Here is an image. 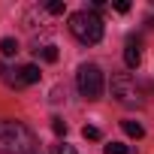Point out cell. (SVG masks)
<instances>
[{"label":"cell","mask_w":154,"mask_h":154,"mask_svg":"<svg viewBox=\"0 0 154 154\" xmlns=\"http://www.w3.org/2000/svg\"><path fill=\"white\" fill-rule=\"evenodd\" d=\"M57 57H60V51H57L54 45H45V48H42V60H48V63H54Z\"/></svg>","instance_id":"8fae6325"},{"label":"cell","mask_w":154,"mask_h":154,"mask_svg":"<svg viewBox=\"0 0 154 154\" xmlns=\"http://www.w3.org/2000/svg\"><path fill=\"white\" fill-rule=\"evenodd\" d=\"M0 154H39L30 127L21 121H0Z\"/></svg>","instance_id":"6da1fadb"},{"label":"cell","mask_w":154,"mask_h":154,"mask_svg":"<svg viewBox=\"0 0 154 154\" xmlns=\"http://www.w3.org/2000/svg\"><path fill=\"white\" fill-rule=\"evenodd\" d=\"M112 97H115L121 106H145V94H142L139 82L133 79L130 72L112 75Z\"/></svg>","instance_id":"3957f363"},{"label":"cell","mask_w":154,"mask_h":154,"mask_svg":"<svg viewBox=\"0 0 154 154\" xmlns=\"http://www.w3.org/2000/svg\"><path fill=\"white\" fill-rule=\"evenodd\" d=\"M75 85H79V94L85 100H97L103 94V69L97 63H82L75 72Z\"/></svg>","instance_id":"277c9868"},{"label":"cell","mask_w":154,"mask_h":154,"mask_svg":"<svg viewBox=\"0 0 154 154\" xmlns=\"http://www.w3.org/2000/svg\"><path fill=\"white\" fill-rule=\"evenodd\" d=\"M69 33L82 45H97L103 39V18L94 9H79L69 15Z\"/></svg>","instance_id":"7a4b0ae2"},{"label":"cell","mask_w":154,"mask_h":154,"mask_svg":"<svg viewBox=\"0 0 154 154\" xmlns=\"http://www.w3.org/2000/svg\"><path fill=\"white\" fill-rule=\"evenodd\" d=\"M0 51H3L6 57H12V54L18 51V42H15L12 36H6V39H0Z\"/></svg>","instance_id":"9c48e42d"},{"label":"cell","mask_w":154,"mask_h":154,"mask_svg":"<svg viewBox=\"0 0 154 154\" xmlns=\"http://www.w3.org/2000/svg\"><path fill=\"white\" fill-rule=\"evenodd\" d=\"M51 130H54L57 136H63V133H66V124H63L60 118H51Z\"/></svg>","instance_id":"4fadbf2b"},{"label":"cell","mask_w":154,"mask_h":154,"mask_svg":"<svg viewBox=\"0 0 154 154\" xmlns=\"http://www.w3.org/2000/svg\"><path fill=\"white\" fill-rule=\"evenodd\" d=\"M82 136H85V139H91V142H97V139H100L103 133H100L97 127H85V130H82Z\"/></svg>","instance_id":"7c38bea8"},{"label":"cell","mask_w":154,"mask_h":154,"mask_svg":"<svg viewBox=\"0 0 154 154\" xmlns=\"http://www.w3.org/2000/svg\"><path fill=\"white\" fill-rule=\"evenodd\" d=\"M39 75H42L39 66H36V63H27V66H21V69L12 75L9 82H12L15 88H24V85H36V82H39Z\"/></svg>","instance_id":"5b68a950"},{"label":"cell","mask_w":154,"mask_h":154,"mask_svg":"<svg viewBox=\"0 0 154 154\" xmlns=\"http://www.w3.org/2000/svg\"><path fill=\"white\" fill-rule=\"evenodd\" d=\"M121 127H124V133H127V136H133V139H142V136H145V127H142L139 121H133V118L121 121Z\"/></svg>","instance_id":"52a82bcc"},{"label":"cell","mask_w":154,"mask_h":154,"mask_svg":"<svg viewBox=\"0 0 154 154\" xmlns=\"http://www.w3.org/2000/svg\"><path fill=\"white\" fill-rule=\"evenodd\" d=\"M124 63H127L130 69H136V66L142 63V51H139V39H130V42H127V48H124Z\"/></svg>","instance_id":"8992f818"},{"label":"cell","mask_w":154,"mask_h":154,"mask_svg":"<svg viewBox=\"0 0 154 154\" xmlns=\"http://www.w3.org/2000/svg\"><path fill=\"white\" fill-rule=\"evenodd\" d=\"M103 154H133V148L124 145V142H109V145L103 148Z\"/></svg>","instance_id":"ba28073f"},{"label":"cell","mask_w":154,"mask_h":154,"mask_svg":"<svg viewBox=\"0 0 154 154\" xmlns=\"http://www.w3.org/2000/svg\"><path fill=\"white\" fill-rule=\"evenodd\" d=\"M54 154H75V148L66 145V142H60V145H54Z\"/></svg>","instance_id":"5bb4252c"},{"label":"cell","mask_w":154,"mask_h":154,"mask_svg":"<svg viewBox=\"0 0 154 154\" xmlns=\"http://www.w3.org/2000/svg\"><path fill=\"white\" fill-rule=\"evenodd\" d=\"M45 9H48L51 15H63V12H66V3H63V0H48Z\"/></svg>","instance_id":"30bf717a"},{"label":"cell","mask_w":154,"mask_h":154,"mask_svg":"<svg viewBox=\"0 0 154 154\" xmlns=\"http://www.w3.org/2000/svg\"><path fill=\"white\" fill-rule=\"evenodd\" d=\"M115 9H118V12H130V3H127V0H118Z\"/></svg>","instance_id":"9a60e30c"}]
</instances>
